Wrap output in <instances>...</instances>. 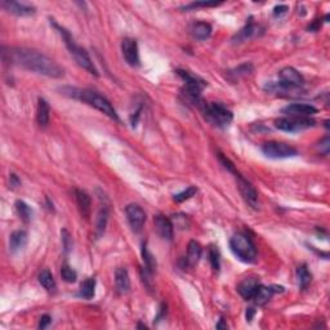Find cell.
<instances>
[{
    "instance_id": "obj_31",
    "label": "cell",
    "mask_w": 330,
    "mask_h": 330,
    "mask_svg": "<svg viewBox=\"0 0 330 330\" xmlns=\"http://www.w3.org/2000/svg\"><path fill=\"white\" fill-rule=\"evenodd\" d=\"M197 192V188L194 187V186H191V187L186 188L185 191H182V192H180V194L174 195V201L177 202H182L185 201V200H188L191 199L192 196H195Z\"/></svg>"
},
{
    "instance_id": "obj_39",
    "label": "cell",
    "mask_w": 330,
    "mask_h": 330,
    "mask_svg": "<svg viewBox=\"0 0 330 330\" xmlns=\"http://www.w3.org/2000/svg\"><path fill=\"white\" fill-rule=\"evenodd\" d=\"M21 185V181L18 180L16 174H11V186L12 187H17Z\"/></svg>"
},
{
    "instance_id": "obj_4",
    "label": "cell",
    "mask_w": 330,
    "mask_h": 330,
    "mask_svg": "<svg viewBox=\"0 0 330 330\" xmlns=\"http://www.w3.org/2000/svg\"><path fill=\"white\" fill-rule=\"evenodd\" d=\"M231 251L240 261L245 263H253L257 259V247L253 240L246 233H236L230 240Z\"/></svg>"
},
{
    "instance_id": "obj_26",
    "label": "cell",
    "mask_w": 330,
    "mask_h": 330,
    "mask_svg": "<svg viewBox=\"0 0 330 330\" xmlns=\"http://www.w3.org/2000/svg\"><path fill=\"white\" fill-rule=\"evenodd\" d=\"M16 211H17L18 216L21 217L23 222H30L31 221L34 212H32L31 207L29 204H26L22 200H18V201H16Z\"/></svg>"
},
{
    "instance_id": "obj_22",
    "label": "cell",
    "mask_w": 330,
    "mask_h": 330,
    "mask_svg": "<svg viewBox=\"0 0 330 330\" xmlns=\"http://www.w3.org/2000/svg\"><path fill=\"white\" fill-rule=\"evenodd\" d=\"M201 253H202L201 245H200L197 241H195V240L190 241V244H188V247H187V257H186V262H187V265L188 266L196 265V263L200 261V258H201Z\"/></svg>"
},
{
    "instance_id": "obj_36",
    "label": "cell",
    "mask_w": 330,
    "mask_h": 330,
    "mask_svg": "<svg viewBox=\"0 0 330 330\" xmlns=\"http://www.w3.org/2000/svg\"><path fill=\"white\" fill-rule=\"evenodd\" d=\"M52 319L51 316L49 315H43L42 317H40V321H39V327L40 329H46L47 326H48L49 324H51Z\"/></svg>"
},
{
    "instance_id": "obj_14",
    "label": "cell",
    "mask_w": 330,
    "mask_h": 330,
    "mask_svg": "<svg viewBox=\"0 0 330 330\" xmlns=\"http://www.w3.org/2000/svg\"><path fill=\"white\" fill-rule=\"evenodd\" d=\"M277 292H284V287L282 286H276V285H273V286H265V285H259L258 287H257L256 293H254L253 296V301L256 305L258 306H265L266 303H267L268 301H270L271 298H272V296L275 293H277Z\"/></svg>"
},
{
    "instance_id": "obj_34",
    "label": "cell",
    "mask_w": 330,
    "mask_h": 330,
    "mask_svg": "<svg viewBox=\"0 0 330 330\" xmlns=\"http://www.w3.org/2000/svg\"><path fill=\"white\" fill-rule=\"evenodd\" d=\"M62 244L65 252L66 253H68L72 246V240H71V236H70V233H68L66 230L62 231Z\"/></svg>"
},
{
    "instance_id": "obj_10",
    "label": "cell",
    "mask_w": 330,
    "mask_h": 330,
    "mask_svg": "<svg viewBox=\"0 0 330 330\" xmlns=\"http://www.w3.org/2000/svg\"><path fill=\"white\" fill-rule=\"evenodd\" d=\"M127 219L134 232H140L146 222V213L138 204H129L126 208Z\"/></svg>"
},
{
    "instance_id": "obj_13",
    "label": "cell",
    "mask_w": 330,
    "mask_h": 330,
    "mask_svg": "<svg viewBox=\"0 0 330 330\" xmlns=\"http://www.w3.org/2000/svg\"><path fill=\"white\" fill-rule=\"evenodd\" d=\"M2 7L7 12L16 16H31L36 12V8L31 4L20 3V2H11V0H4L2 2Z\"/></svg>"
},
{
    "instance_id": "obj_35",
    "label": "cell",
    "mask_w": 330,
    "mask_h": 330,
    "mask_svg": "<svg viewBox=\"0 0 330 330\" xmlns=\"http://www.w3.org/2000/svg\"><path fill=\"white\" fill-rule=\"evenodd\" d=\"M221 3H217V2H199V3H192L190 6L185 7L183 9H191V8H197V7H217Z\"/></svg>"
},
{
    "instance_id": "obj_15",
    "label": "cell",
    "mask_w": 330,
    "mask_h": 330,
    "mask_svg": "<svg viewBox=\"0 0 330 330\" xmlns=\"http://www.w3.org/2000/svg\"><path fill=\"white\" fill-rule=\"evenodd\" d=\"M154 225L155 230L159 233V236L164 240H172L173 239V223L169 218H167L165 216H156L154 218Z\"/></svg>"
},
{
    "instance_id": "obj_30",
    "label": "cell",
    "mask_w": 330,
    "mask_h": 330,
    "mask_svg": "<svg viewBox=\"0 0 330 330\" xmlns=\"http://www.w3.org/2000/svg\"><path fill=\"white\" fill-rule=\"evenodd\" d=\"M171 221L173 223V227L180 228V230H186L190 227V219L186 214H174L172 216Z\"/></svg>"
},
{
    "instance_id": "obj_1",
    "label": "cell",
    "mask_w": 330,
    "mask_h": 330,
    "mask_svg": "<svg viewBox=\"0 0 330 330\" xmlns=\"http://www.w3.org/2000/svg\"><path fill=\"white\" fill-rule=\"evenodd\" d=\"M3 60L12 65H17L29 71L49 77H62L65 71L56 61L34 49L3 48Z\"/></svg>"
},
{
    "instance_id": "obj_11",
    "label": "cell",
    "mask_w": 330,
    "mask_h": 330,
    "mask_svg": "<svg viewBox=\"0 0 330 330\" xmlns=\"http://www.w3.org/2000/svg\"><path fill=\"white\" fill-rule=\"evenodd\" d=\"M121 52L128 65L133 67L140 66V52H138V44L136 40L132 37H126L121 43Z\"/></svg>"
},
{
    "instance_id": "obj_21",
    "label": "cell",
    "mask_w": 330,
    "mask_h": 330,
    "mask_svg": "<svg viewBox=\"0 0 330 330\" xmlns=\"http://www.w3.org/2000/svg\"><path fill=\"white\" fill-rule=\"evenodd\" d=\"M51 117V107L49 103L44 98H39L37 101V110H36V120L40 127H47Z\"/></svg>"
},
{
    "instance_id": "obj_12",
    "label": "cell",
    "mask_w": 330,
    "mask_h": 330,
    "mask_svg": "<svg viewBox=\"0 0 330 330\" xmlns=\"http://www.w3.org/2000/svg\"><path fill=\"white\" fill-rule=\"evenodd\" d=\"M281 111L287 116L311 117L312 115L317 114V108L313 107L312 105H306V103H292V105L285 106Z\"/></svg>"
},
{
    "instance_id": "obj_32",
    "label": "cell",
    "mask_w": 330,
    "mask_h": 330,
    "mask_svg": "<svg viewBox=\"0 0 330 330\" xmlns=\"http://www.w3.org/2000/svg\"><path fill=\"white\" fill-rule=\"evenodd\" d=\"M61 276L66 282H75L77 279V273L70 266H63L62 270H61Z\"/></svg>"
},
{
    "instance_id": "obj_28",
    "label": "cell",
    "mask_w": 330,
    "mask_h": 330,
    "mask_svg": "<svg viewBox=\"0 0 330 330\" xmlns=\"http://www.w3.org/2000/svg\"><path fill=\"white\" fill-rule=\"evenodd\" d=\"M107 219H108L107 208H102L100 212H98L97 222H96V232H97L98 237L102 236L103 232H105L106 225H107Z\"/></svg>"
},
{
    "instance_id": "obj_9",
    "label": "cell",
    "mask_w": 330,
    "mask_h": 330,
    "mask_svg": "<svg viewBox=\"0 0 330 330\" xmlns=\"http://www.w3.org/2000/svg\"><path fill=\"white\" fill-rule=\"evenodd\" d=\"M233 174H235V178H236L237 181V187H239V191L240 194H241L242 199L245 200V202H246L251 208L258 211L259 199H258V192H257L256 188L252 186L251 182H247L241 174H239L237 172H235Z\"/></svg>"
},
{
    "instance_id": "obj_3",
    "label": "cell",
    "mask_w": 330,
    "mask_h": 330,
    "mask_svg": "<svg viewBox=\"0 0 330 330\" xmlns=\"http://www.w3.org/2000/svg\"><path fill=\"white\" fill-rule=\"evenodd\" d=\"M53 26L58 30V31H60L61 36H62V39L65 40L66 47H67V49L70 51V53H71V56L74 57V60L76 61L77 65H79L80 67L86 68L89 74L94 75V76H98L97 68H96L93 61H92L91 57H89L88 52L75 43L74 37L71 36V34H70L67 30L63 29V27H61V26H58L56 22H53Z\"/></svg>"
},
{
    "instance_id": "obj_16",
    "label": "cell",
    "mask_w": 330,
    "mask_h": 330,
    "mask_svg": "<svg viewBox=\"0 0 330 330\" xmlns=\"http://www.w3.org/2000/svg\"><path fill=\"white\" fill-rule=\"evenodd\" d=\"M259 285L261 284H259L258 277H246V279H244L237 285V292H239V294L242 298L246 299V301H251Z\"/></svg>"
},
{
    "instance_id": "obj_20",
    "label": "cell",
    "mask_w": 330,
    "mask_h": 330,
    "mask_svg": "<svg viewBox=\"0 0 330 330\" xmlns=\"http://www.w3.org/2000/svg\"><path fill=\"white\" fill-rule=\"evenodd\" d=\"M27 244V232L26 231H15L9 237V249L12 252H20Z\"/></svg>"
},
{
    "instance_id": "obj_33",
    "label": "cell",
    "mask_w": 330,
    "mask_h": 330,
    "mask_svg": "<svg viewBox=\"0 0 330 330\" xmlns=\"http://www.w3.org/2000/svg\"><path fill=\"white\" fill-rule=\"evenodd\" d=\"M209 261H211V265L213 267L214 271H219V267H221V262H219V252L216 246L209 247Z\"/></svg>"
},
{
    "instance_id": "obj_8",
    "label": "cell",
    "mask_w": 330,
    "mask_h": 330,
    "mask_svg": "<svg viewBox=\"0 0 330 330\" xmlns=\"http://www.w3.org/2000/svg\"><path fill=\"white\" fill-rule=\"evenodd\" d=\"M280 81L279 84L281 86L282 91H293V89L299 88L303 86L305 79L302 76L301 72L296 70L294 67H284L281 71L279 72Z\"/></svg>"
},
{
    "instance_id": "obj_7",
    "label": "cell",
    "mask_w": 330,
    "mask_h": 330,
    "mask_svg": "<svg viewBox=\"0 0 330 330\" xmlns=\"http://www.w3.org/2000/svg\"><path fill=\"white\" fill-rule=\"evenodd\" d=\"M315 120L311 117H279L275 120V127L284 132H298L315 127Z\"/></svg>"
},
{
    "instance_id": "obj_23",
    "label": "cell",
    "mask_w": 330,
    "mask_h": 330,
    "mask_svg": "<svg viewBox=\"0 0 330 330\" xmlns=\"http://www.w3.org/2000/svg\"><path fill=\"white\" fill-rule=\"evenodd\" d=\"M96 293V280L93 277H88L80 285L79 296L84 299H92Z\"/></svg>"
},
{
    "instance_id": "obj_37",
    "label": "cell",
    "mask_w": 330,
    "mask_h": 330,
    "mask_svg": "<svg viewBox=\"0 0 330 330\" xmlns=\"http://www.w3.org/2000/svg\"><path fill=\"white\" fill-rule=\"evenodd\" d=\"M322 148V152H324V155H327L329 154V137H325L324 140L320 142V150Z\"/></svg>"
},
{
    "instance_id": "obj_29",
    "label": "cell",
    "mask_w": 330,
    "mask_h": 330,
    "mask_svg": "<svg viewBox=\"0 0 330 330\" xmlns=\"http://www.w3.org/2000/svg\"><path fill=\"white\" fill-rule=\"evenodd\" d=\"M142 257H143V262H145V267L147 268L148 271L154 273L155 270H156V261H155L154 256L150 253L148 251L147 245L143 244L142 246Z\"/></svg>"
},
{
    "instance_id": "obj_24",
    "label": "cell",
    "mask_w": 330,
    "mask_h": 330,
    "mask_svg": "<svg viewBox=\"0 0 330 330\" xmlns=\"http://www.w3.org/2000/svg\"><path fill=\"white\" fill-rule=\"evenodd\" d=\"M212 34V26L207 22H197L192 26V35L197 40L208 39Z\"/></svg>"
},
{
    "instance_id": "obj_18",
    "label": "cell",
    "mask_w": 330,
    "mask_h": 330,
    "mask_svg": "<svg viewBox=\"0 0 330 330\" xmlns=\"http://www.w3.org/2000/svg\"><path fill=\"white\" fill-rule=\"evenodd\" d=\"M115 285H116V291L120 294L128 293L129 289H131V279H129V273L127 268H116V271H115Z\"/></svg>"
},
{
    "instance_id": "obj_25",
    "label": "cell",
    "mask_w": 330,
    "mask_h": 330,
    "mask_svg": "<svg viewBox=\"0 0 330 330\" xmlns=\"http://www.w3.org/2000/svg\"><path fill=\"white\" fill-rule=\"evenodd\" d=\"M297 277H298L299 286H301V289H303V291L307 289L308 285L312 281V275H311V272L308 271L306 265H302L297 268Z\"/></svg>"
},
{
    "instance_id": "obj_5",
    "label": "cell",
    "mask_w": 330,
    "mask_h": 330,
    "mask_svg": "<svg viewBox=\"0 0 330 330\" xmlns=\"http://www.w3.org/2000/svg\"><path fill=\"white\" fill-rule=\"evenodd\" d=\"M200 108H201L205 120L211 122V124H213L214 127L226 128V127H228L231 122H232V112H231L227 107L221 105V103L202 102Z\"/></svg>"
},
{
    "instance_id": "obj_2",
    "label": "cell",
    "mask_w": 330,
    "mask_h": 330,
    "mask_svg": "<svg viewBox=\"0 0 330 330\" xmlns=\"http://www.w3.org/2000/svg\"><path fill=\"white\" fill-rule=\"evenodd\" d=\"M70 96L77 100L82 101V102L88 103L92 107H94L96 110L102 112L103 115L108 116L112 120H119V116L116 114V110L114 108V106L111 105V102L107 100L106 97H103L102 94H100L98 92L92 91V89H75L70 88Z\"/></svg>"
},
{
    "instance_id": "obj_17",
    "label": "cell",
    "mask_w": 330,
    "mask_h": 330,
    "mask_svg": "<svg viewBox=\"0 0 330 330\" xmlns=\"http://www.w3.org/2000/svg\"><path fill=\"white\" fill-rule=\"evenodd\" d=\"M75 197H76V204L77 208H79L80 214H81L84 218H88V217L91 216L92 211L91 196L87 194L86 191L76 188V190H75Z\"/></svg>"
},
{
    "instance_id": "obj_19",
    "label": "cell",
    "mask_w": 330,
    "mask_h": 330,
    "mask_svg": "<svg viewBox=\"0 0 330 330\" xmlns=\"http://www.w3.org/2000/svg\"><path fill=\"white\" fill-rule=\"evenodd\" d=\"M259 30H261V26L256 25V23H249L245 27H242L239 32H237L235 36H233L232 42L233 43H244L246 40L252 39V37L257 36L259 34Z\"/></svg>"
},
{
    "instance_id": "obj_27",
    "label": "cell",
    "mask_w": 330,
    "mask_h": 330,
    "mask_svg": "<svg viewBox=\"0 0 330 330\" xmlns=\"http://www.w3.org/2000/svg\"><path fill=\"white\" fill-rule=\"evenodd\" d=\"M39 282L44 289H47L49 292L56 289V281H54L53 275H52L49 270H43L39 273Z\"/></svg>"
},
{
    "instance_id": "obj_41",
    "label": "cell",
    "mask_w": 330,
    "mask_h": 330,
    "mask_svg": "<svg viewBox=\"0 0 330 330\" xmlns=\"http://www.w3.org/2000/svg\"><path fill=\"white\" fill-rule=\"evenodd\" d=\"M216 327H217V329H227V324L225 322V320L221 319V320H219L218 324L216 325Z\"/></svg>"
},
{
    "instance_id": "obj_40",
    "label": "cell",
    "mask_w": 330,
    "mask_h": 330,
    "mask_svg": "<svg viewBox=\"0 0 330 330\" xmlns=\"http://www.w3.org/2000/svg\"><path fill=\"white\" fill-rule=\"evenodd\" d=\"M254 308H247L246 310V320L247 321H251L252 319H253V316H254Z\"/></svg>"
},
{
    "instance_id": "obj_38",
    "label": "cell",
    "mask_w": 330,
    "mask_h": 330,
    "mask_svg": "<svg viewBox=\"0 0 330 330\" xmlns=\"http://www.w3.org/2000/svg\"><path fill=\"white\" fill-rule=\"evenodd\" d=\"M287 7L286 6H276L275 7V8H273V16H281V15H284V13H286V11H287Z\"/></svg>"
},
{
    "instance_id": "obj_6",
    "label": "cell",
    "mask_w": 330,
    "mask_h": 330,
    "mask_svg": "<svg viewBox=\"0 0 330 330\" xmlns=\"http://www.w3.org/2000/svg\"><path fill=\"white\" fill-rule=\"evenodd\" d=\"M262 152L270 159H286L298 155V151L293 146L284 142H276V141L266 142L262 146Z\"/></svg>"
}]
</instances>
